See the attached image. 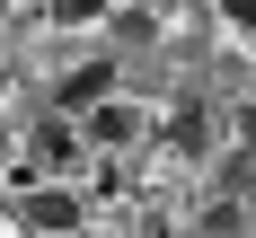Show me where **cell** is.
Instances as JSON below:
<instances>
[{
    "instance_id": "7a4b0ae2",
    "label": "cell",
    "mask_w": 256,
    "mask_h": 238,
    "mask_svg": "<svg viewBox=\"0 0 256 238\" xmlns=\"http://www.w3.org/2000/svg\"><path fill=\"white\" fill-rule=\"evenodd\" d=\"M98 97H115V62H80V71L53 88V115H71V124H80V115H88Z\"/></svg>"
},
{
    "instance_id": "277c9868",
    "label": "cell",
    "mask_w": 256,
    "mask_h": 238,
    "mask_svg": "<svg viewBox=\"0 0 256 238\" xmlns=\"http://www.w3.org/2000/svg\"><path fill=\"white\" fill-rule=\"evenodd\" d=\"M18 221H26V230H80V194H71V185H36V194H26V203H18Z\"/></svg>"
},
{
    "instance_id": "3957f363",
    "label": "cell",
    "mask_w": 256,
    "mask_h": 238,
    "mask_svg": "<svg viewBox=\"0 0 256 238\" xmlns=\"http://www.w3.org/2000/svg\"><path fill=\"white\" fill-rule=\"evenodd\" d=\"M80 150H88V141H80V124H71V115L36 124V177H71V168H80Z\"/></svg>"
},
{
    "instance_id": "52a82bcc",
    "label": "cell",
    "mask_w": 256,
    "mask_h": 238,
    "mask_svg": "<svg viewBox=\"0 0 256 238\" xmlns=\"http://www.w3.org/2000/svg\"><path fill=\"white\" fill-rule=\"evenodd\" d=\"M221 194H256V159H221Z\"/></svg>"
},
{
    "instance_id": "8992f818",
    "label": "cell",
    "mask_w": 256,
    "mask_h": 238,
    "mask_svg": "<svg viewBox=\"0 0 256 238\" xmlns=\"http://www.w3.org/2000/svg\"><path fill=\"white\" fill-rule=\"evenodd\" d=\"M177 150H204V106H177V124H168Z\"/></svg>"
},
{
    "instance_id": "6da1fadb",
    "label": "cell",
    "mask_w": 256,
    "mask_h": 238,
    "mask_svg": "<svg viewBox=\"0 0 256 238\" xmlns=\"http://www.w3.org/2000/svg\"><path fill=\"white\" fill-rule=\"evenodd\" d=\"M80 141H88V150H124V141H142V115H132L124 97H98L80 115Z\"/></svg>"
},
{
    "instance_id": "5b68a950",
    "label": "cell",
    "mask_w": 256,
    "mask_h": 238,
    "mask_svg": "<svg viewBox=\"0 0 256 238\" xmlns=\"http://www.w3.org/2000/svg\"><path fill=\"white\" fill-rule=\"evenodd\" d=\"M44 18H53V26H98L106 0H44Z\"/></svg>"
},
{
    "instance_id": "ba28073f",
    "label": "cell",
    "mask_w": 256,
    "mask_h": 238,
    "mask_svg": "<svg viewBox=\"0 0 256 238\" xmlns=\"http://www.w3.org/2000/svg\"><path fill=\"white\" fill-rule=\"evenodd\" d=\"M221 18H230V26H256V0H221Z\"/></svg>"
}]
</instances>
